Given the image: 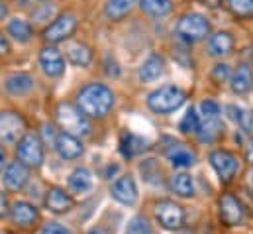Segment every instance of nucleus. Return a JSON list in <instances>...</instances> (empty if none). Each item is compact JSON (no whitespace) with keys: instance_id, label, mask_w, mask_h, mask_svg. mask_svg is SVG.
Here are the masks:
<instances>
[{"instance_id":"obj_43","label":"nucleus","mask_w":253,"mask_h":234,"mask_svg":"<svg viewBox=\"0 0 253 234\" xmlns=\"http://www.w3.org/2000/svg\"><path fill=\"white\" fill-rule=\"evenodd\" d=\"M86 234H108V231L106 229H100V227H96V229H90Z\"/></svg>"},{"instance_id":"obj_30","label":"nucleus","mask_w":253,"mask_h":234,"mask_svg":"<svg viewBox=\"0 0 253 234\" xmlns=\"http://www.w3.org/2000/svg\"><path fill=\"white\" fill-rule=\"evenodd\" d=\"M8 34L16 40V42H20V44H26L30 38H32V26L26 22V20H12L10 24H8Z\"/></svg>"},{"instance_id":"obj_40","label":"nucleus","mask_w":253,"mask_h":234,"mask_svg":"<svg viewBox=\"0 0 253 234\" xmlns=\"http://www.w3.org/2000/svg\"><path fill=\"white\" fill-rule=\"evenodd\" d=\"M8 215V201H6V195L0 191V219H4Z\"/></svg>"},{"instance_id":"obj_14","label":"nucleus","mask_w":253,"mask_h":234,"mask_svg":"<svg viewBox=\"0 0 253 234\" xmlns=\"http://www.w3.org/2000/svg\"><path fill=\"white\" fill-rule=\"evenodd\" d=\"M59 154L61 160H77L81 154H83V144L77 136L73 134H67V132H61L55 140V146H53Z\"/></svg>"},{"instance_id":"obj_6","label":"nucleus","mask_w":253,"mask_h":234,"mask_svg":"<svg viewBox=\"0 0 253 234\" xmlns=\"http://www.w3.org/2000/svg\"><path fill=\"white\" fill-rule=\"evenodd\" d=\"M155 217L159 225L167 231H179L185 225V211L173 201H161L155 207Z\"/></svg>"},{"instance_id":"obj_4","label":"nucleus","mask_w":253,"mask_h":234,"mask_svg":"<svg viewBox=\"0 0 253 234\" xmlns=\"http://www.w3.org/2000/svg\"><path fill=\"white\" fill-rule=\"evenodd\" d=\"M177 34L185 40V42H200L204 40L208 34H210V22L202 16V14H196V12H190L185 14L179 24H177Z\"/></svg>"},{"instance_id":"obj_24","label":"nucleus","mask_w":253,"mask_h":234,"mask_svg":"<svg viewBox=\"0 0 253 234\" xmlns=\"http://www.w3.org/2000/svg\"><path fill=\"white\" fill-rule=\"evenodd\" d=\"M171 189H173L175 195H179V197H183V199H189V197L194 195V181H192V177H190L189 174H185V172L175 174V176L171 177Z\"/></svg>"},{"instance_id":"obj_16","label":"nucleus","mask_w":253,"mask_h":234,"mask_svg":"<svg viewBox=\"0 0 253 234\" xmlns=\"http://www.w3.org/2000/svg\"><path fill=\"white\" fill-rule=\"evenodd\" d=\"M30 179V172L28 166H24L22 162H12L6 172H4V185L12 191H20Z\"/></svg>"},{"instance_id":"obj_38","label":"nucleus","mask_w":253,"mask_h":234,"mask_svg":"<svg viewBox=\"0 0 253 234\" xmlns=\"http://www.w3.org/2000/svg\"><path fill=\"white\" fill-rule=\"evenodd\" d=\"M43 136H45V142H51L53 146H55V140H57V136L59 134H55V128H53V124H43Z\"/></svg>"},{"instance_id":"obj_31","label":"nucleus","mask_w":253,"mask_h":234,"mask_svg":"<svg viewBox=\"0 0 253 234\" xmlns=\"http://www.w3.org/2000/svg\"><path fill=\"white\" fill-rule=\"evenodd\" d=\"M181 132L183 134H198V130H200V117L196 115V111L194 109H190L189 113L185 115V118L181 120Z\"/></svg>"},{"instance_id":"obj_42","label":"nucleus","mask_w":253,"mask_h":234,"mask_svg":"<svg viewBox=\"0 0 253 234\" xmlns=\"http://www.w3.org/2000/svg\"><path fill=\"white\" fill-rule=\"evenodd\" d=\"M42 2H45V0H18V4H20V6H30V4H42Z\"/></svg>"},{"instance_id":"obj_22","label":"nucleus","mask_w":253,"mask_h":234,"mask_svg":"<svg viewBox=\"0 0 253 234\" xmlns=\"http://www.w3.org/2000/svg\"><path fill=\"white\" fill-rule=\"evenodd\" d=\"M120 146H122V154H124L126 158H133V156H137V154H141V152H145V150L149 148L145 138L135 136V134H129V132H126V134L122 136Z\"/></svg>"},{"instance_id":"obj_2","label":"nucleus","mask_w":253,"mask_h":234,"mask_svg":"<svg viewBox=\"0 0 253 234\" xmlns=\"http://www.w3.org/2000/svg\"><path fill=\"white\" fill-rule=\"evenodd\" d=\"M185 101H187V93L181 87H177V85H163V87L155 89L153 93H149L147 107L153 113L167 115V113L177 111Z\"/></svg>"},{"instance_id":"obj_33","label":"nucleus","mask_w":253,"mask_h":234,"mask_svg":"<svg viewBox=\"0 0 253 234\" xmlns=\"http://www.w3.org/2000/svg\"><path fill=\"white\" fill-rule=\"evenodd\" d=\"M126 234H153V233H151L149 223H147L143 217H133V219L127 223Z\"/></svg>"},{"instance_id":"obj_21","label":"nucleus","mask_w":253,"mask_h":234,"mask_svg":"<svg viewBox=\"0 0 253 234\" xmlns=\"http://www.w3.org/2000/svg\"><path fill=\"white\" fill-rule=\"evenodd\" d=\"M232 91L238 95H246L253 87V73L250 65H240L232 75Z\"/></svg>"},{"instance_id":"obj_26","label":"nucleus","mask_w":253,"mask_h":234,"mask_svg":"<svg viewBox=\"0 0 253 234\" xmlns=\"http://www.w3.org/2000/svg\"><path fill=\"white\" fill-rule=\"evenodd\" d=\"M69 187L75 193H84L92 187V176L86 168H77L69 177Z\"/></svg>"},{"instance_id":"obj_7","label":"nucleus","mask_w":253,"mask_h":234,"mask_svg":"<svg viewBox=\"0 0 253 234\" xmlns=\"http://www.w3.org/2000/svg\"><path fill=\"white\" fill-rule=\"evenodd\" d=\"M208 160H210V166L214 168V172L218 174V177H220L224 183L232 181V177L236 176V172H238V168H240L238 158H236L234 154L226 152V150H214Z\"/></svg>"},{"instance_id":"obj_39","label":"nucleus","mask_w":253,"mask_h":234,"mask_svg":"<svg viewBox=\"0 0 253 234\" xmlns=\"http://www.w3.org/2000/svg\"><path fill=\"white\" fill-rule=\"evenodd\" d=\"M10 54V42H8V38L0 32V56H8Z\"/></svg>"},{"instance_id":"obj_8","label":"nucleus","mask_w":253,"mask_h":234,"mask_svg":"<svg viewBox=\"0 0 253 234\" xmlns=\"http://www.w3.org/2000/svg\"><path fill=\"white\" fill-rule=\"evenodd\" d=\"M220 219L226 227H238L246 219V209L234 195L226 193L220 197Z\"/></svg>"},{"instance_id":"obj_9","label":"nucleus","mask_w":253,"mask_h":234,"mask_svg":"<svg viewBox=\"0 0 253 234\" xmlns=\"http://www.w3.org/2000/svg\"><path fill=\"white\" fill-rule=\"evenodd\" d=\"M75 28H77V18L73 14H63L53 24H49V28L43 32V38L49 44H59L65 42L69 36H73Z\"/></svg>"},{"instance_id":"obj_19","label":"nucleus","mask_w":253,"mask_h":234,"mask_svg":"<svg viewBox=\"0 0 253 234\" xmlns=\"http://www.w3.org/2000/svg\"><path fill=\"white\" fill-rule=\"evenodd\" d=\"M234 50V38L228 32H218L208 38V52L214 58H226Z\"/></svg>"},{"instance_id":"obj_27","label":"nucleus","mask_w":253,"mask_h":234,"mask_svg":"<svg viewBox=\"0 0 253 234\" xmlns=\"http://www.w3.org/2000/svg\"><path fill=\"white\" fill-rule=\"evenodd\" d=\"M67 59L77 67H88L92 61V54L84 44H73L67 50Z\"/></svg>"},{"instance_id":"obj_12","label":"nucleus","mask_w":253,"mask_h":234,"mask_svg":"<svg viewBox=\"0 0 253 234\" xmlns=\"http://www.w3.org/2000/svg\"><path fill=\"white\" fill-rule=\"evenodd\" d=\"M40 67L47 77H59L65 71V59L55 48H45L40 54Z\"/></svg>"},{"instance_id":"obj_45","label":"nucleus","mask_w":253,"mask_h":234,"mask_svg":"<svg viewBox=\"0 0 253 234\" xmlns=\"http://www.w3.org/2000/svg\"><path fill=\"white\" fill-rule=\"evenodd\" d=\"M2 168H4V150L0 146V172H2Z\"/></svg>"},{"instance_id":"obj_3","label":"nucleus","mask_w":253,"mask_h":234,"mask_svg":"<svg viewBox=\"0 0 253 234\" xmlns=\"http://www.w3.org/2000/svg\"><path fill=\"white\" fill-rule=\"evenodd\" d=\"M55 117L59 126L63 128V132L67 134H73V136H86L90 132V124L86 117L81 113L79 107L71 105V103H59L57 105V111H55Z\"/></svg>"},{"instance_id":"obj_23","label":"nucleus","mask_w":253,"mask_h":234,"mask_svg":"<svg viewBox=\"0 0 253 234\" xmlns=\"http://www.w3.org/2000/svg\"><path fill=\"white\" fill-rule=\"evenodd\" d=\"M222 132H224V124L220 122V118L202 120V122H200V130H198V140H200L202 144H210V142H214Z\"/></svg>"},{"instance_id":"obj_15","label":"nucleus","mask_w":253,"mask_h":234,"mask_svg":"<svg viewBox=\"0 0 253 234\" xmlns=\"http://www.w3.org/2000/svg\"><path fill=\"white\" fill-rule=\"evenodd\" d=\"M38 217H40V215H38V209H36L34 205L26 203V201H18V203H14L12 209H10V219H12V223L18 225V227H22V229L32 227V225L38 221Z\"/></svg>"},{"instance_id":"obj_10","label":"nucleus","mask_w":253,"mask_h":234,"mask_svg":"<svg viewBox=\"0 0 253 234\" xmlns=\"http://www.w3.org/2000/svg\"><path fill=\"white\" fill-rule=\"evenodd\" d=\"M26 124L24 118L16 113H0V142L12 144L18 140V136L24 132Z\"/></svg>"},{"instance_id":"obj_11","label":"nucleus","mask_w":253,"mask_h":234,"mask_svg":"<svg viewBox=\"0 0 253 234\" xmlns=\"http://www.w3.org/2000/svg\"><path fill=\"white\" fill-rule=\"evenodd\" d=\"M112 197L127 207H133L137 203V187H135V181L131 176L120 177L114 185H112Z\"/></svg>"},{"instance_id":"obj_29","label":"nucleus","mask_w":253,"mask_h":234,"mask_svg":"<svg viewBox=\"0 0 253 234\" xmlns=\"http://www.w3.org/2000/svg\"><path fill=\"white\" fill-rule=\"evenodd\" d=\"M133 4H135V0H108L104 12L110 20H120L131 10Z\"/></svg>"},{"instance_id":"obj_34","label":"nucleus","mask_w":253,"mask_h":234,"mask_svg":"<svg viewBox=\"0 0 253 234\" xmlns=\"http://www.w3.org/2000/svg\"><path fill=\"white\" fill-rule=\"evenodd\" d=\"M53 14H55V4H53V2H42V4H38V8L32 12V16H34L36 22H45V20H49Z\"/></svg>"},{"instance_id":"obj_13","label":"nucleus","mask_w":253,"mask_h":234,"mask_svg":"<svg viewBox=\"0 0 253 234\" xmlns=\"http://www.w3.org/2000/svg\"><path fill=\"white\" fill-rule=\"evenodd\" d=\"M165 158L171 162L173 168H181V170L190 168V166L196 164V156H194V152L189 150L185 144H179V142L171 144V146L165 150Z\"/></svg>"},{"instance_id":"obj_36","label":"nucleus","mask_w":253,"mask_h":234,"mask_svg":"<svg viewBox=\"0 0 253 234\" xmlns=\"http://www.w3.org/2000/svg\"><path fill=\"white\" fill-rule=\"evenodd\" d=\"M42 234H71V231L67 227H63L61 223H47L42 229Z\"/></svg>"},{"instance_id":"obj_28","label":"nucleus","mask_w":253,"mask_h":234,"mask_svg":"<svg viewBox=\"0 0 253 234\" xmlns=\"http://www.w3.org/2000/svg\"><path fill=\"white\" fill-rule=\"evenodd\" d=\"M139 8L149 16L161 18L169 14L173 6H171V0H139Z\"/></svg>"},{"instance_id":"obj_44","label":"nucleus","mask_w":253,"mask_h":234,"mask_svg":"<svg viewBox=\"0 0 253 234\" xmlns=\"http://www.w3.org/2000/svg\"><path fill=\"white\" fill-rule=\"evenodd\" d=\"M6 14H8V8H6V4L0 0V20H2V18H6Z\"/></svg>"},{"instance_id":"obj_37","label":"nucleus","mask_w":253,"mask_h":234,"mask_svg":"<svg viewBox=\"0 0 253 234\" xmlns=\"http://www.w3.org/2000/svg\"><path fill=\"white\" fill-rule=\"evenodd\" d=\"M228 73H230L228 65H226V63H220V65H216V67H214L212 77H214V81L222 83V81H226V79H228Z\"/></svg>"},{"instance_id":"obj_35","label":"nucleus","mask_w":253,"mask_h":234,"mask_svg":"<svg viewBox=\"0 0 253 234\" xmlns=\"http://www.w3.org/2000/svg\"><path fill=\"white\" fill-rule=\"evenodd\" d=\"M198 113H200V117L204 118V120L220 118V107H218V103L206 99V101H202V103L198 105Z\"/></svg>"},{"instance_id":"obj_1","label":"nucleus","mask_w":253,"mask_h":234,"mask_svg":"<svg viewBox=\"0 0 253 234\" xmlns=\"http://www.w3.org/2000/svg\"><path fill=\"white\" fill-rule=\"evenodd\" d=\"M77 107L84 117L104 118L114 107L112 91L102 83H90L83 87L77 95Z\"/></svg>"},{"instance_id":"obj_41","label":"nucleus","mask_w":253,"mask_h":234,"mask_svg":"<svg viewBox=\"0 0 253 234\" xmlns=\"http://www.w3.org/2000/svg\"><path fill=\"white\" fill-rule=\"evenodd\" d=\"M246 160L253 166V138L248 142V146H246Z\"/></svg>"},{"instance_id":"obj_32","label":"nucleus","mask_w":253,"mask_h":234,"mask_svg":"<svg viewBox=\"0 0 253 234\" xmlns=\"http://www.w3.org/2000/svg\"><path fill=\"white\" fill-rule=\"evenodd\" d=\"M228 8H230L236 16H252L253 0H228Z\"/></svg>"},{"instance_id":"obj_18","label":"nucleus","mask_w":253,"mask_h":234,"mask_svg":"<svg viewBox=\"0 0 253 234\" xmlns=\"http://www.w3.org/2000/svg\"><path fill=\"white\" fill-rule=\"evenodd\" d=\"M73 205H75V201L65 193L63 189L53 187V189H49V191H47L45 207H47L51 213H55V215L67 213V211H71V209H73Z\"/></svg>"},{"instance_id":"obj_20","label":"nucleus","mask_w":253,"mask_h":234,"mask_svg":"<svg viewBox=\"0 0 253 234\" xmlns=\"http://www.w3.org/2000/svg\"><path fill=\"white\" fill-rule=\"evenodd\" d=\"M32 89H34V79L28 73H14L6 79V91L10 95L22 97V95H28Z\"/></svg>"},{"instance_id":"obj_5","label":"nucleus","mask_w":253,"mask_h":234,"mask_svg":"<svg viewBox=\"0 0 253 234\" xmlns=\"http://www.w3.org/2000/svg\"><path fill=\"white\" fill-rule=\"evenodd\" d=\"M18 160L28 168H40L43 162V146L36 134H24L18 142Z\"/></svg>"},{"instance_id":"obj_17","label":"nucleus","mask_w":253,"mask_h":234,"mask_svg":"<svg viewBox=\"0 0 253 234\" xmlns=\"http://www.w3.org/2000/svg\"><path fill=\"white\" fill-rule=\"evenodd\" d=\"M163 71H165V61H163V58L161 56H149V58L141 63V67L137 71V77L143 83H153V81H157L163 75Z\"/></svg>"},{"instance_id":"obj_25","label":"nucleus","mask_w":253,"mask_h":234,"mask_svg":"<svg viewBox=\"0 0 253 234\" xmlns=\"http://www.w3.org/2000/svg\"><path fill=\"white\" fill-rule=\"evenodd\" d=\"M226 113L228 117L232 118L244 132H252L253 128V113L244 109V107H238V105H228L226 107Z\"/></svg>"}]
</instances>
